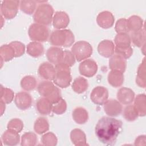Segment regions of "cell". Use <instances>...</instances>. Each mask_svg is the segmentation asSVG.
<instances>
[{
  "label": "cell",
  "instance_id": "cell-2",
  "mask_svg": "<svg viewBox=\"0 0 146 146\" xmlns=\"http://www.w3.org/2000/svg\"><path fill=\"white\" fill-rule=\"evenodd\" d=\"M49 41L53 46L68 47L73 44L75 37L70 30H57L51 33L49 37Z\"/></svg>",
  "mask_w": 146,
  "mask_h": 146
},
{
  "label": "cell",
  "instance_id": "cell-44",
  "mask_svg": "<svg viewBox=\"0 0 146 146\" xmlns=\"http://www.w3.org/2000/svg\"><path fill=\"white\" fill-rule=\"evenodd\" d=\"M62 63H63L69 67L72 66L75 63V58L71 51L68 50L63 51Z\"/></svg>",
  "mask_w": 146,
  "mask_h": 146
},
{
  "label": "cell",
  "instance_id": "cell-6",
  "mask_svg": "<svg viewBox=\"0 0 146 146\" xmlns=\"http://www.w3.org/2000/svg\"><path fill=\"white\" fill-rule=\"evenodd\" d=\"M28 34L31 40L39 42H46L50 37L47 27L36 23L30 25L29 28Z\"/></svg>",
  "mask_w": 146,
  "mask_h": 146
},
{
  "label": "cell",
  "instance_id": "cell-35",
  "mask_svg": "<svg viewBox=\"0 0 146 146\" xmlns=\"http://www.w3.org/2000/svg\"><path fill=\"white\" fill-rule=\"evenodd\" d=\"M37 140L35 133L32 132H27L22 136L21 145L22 146H34L36 144Z\"/></svg>",
  "mask_w": 146,
  "mask_h": 146
},
{
  "label": "cell",
  "instance_id": "cell-19",
  "mask_svg": "<svg viewBox=\"0 0 146 146\" xmlns=\"http://www.w3.org/2000/svg\"><path fill=\"white\" fill-rule=\"evenodd\" d=\"M63 50L58 47H51L46 52V56L48 60L52 64H57L62 60Z\"/></svg>",
  "mask_w": 146,
  "mask_h": 146
},
{
  "label": "cell",
  "instance_id": "cell-7",
  "mask_svg": "<svg viewBox=\"0 0 146 146\" xmlns=\"http://www.w3.org/2000/svg\"><path fill=\"white\" fill-rule=\"evenodd\" d=\"M20 1L14 0H7L2 1L1 5V15L7 19L14 18L17 13Z\"/></svg>",
  "mask_w": 146,
  "mask_h": 146
},
{
  "label": "cell",
  "instance_id": "cell-46",
  "mask_svg": "<svg viewBox=\"0 0 146 146\" xmlns=\"http://www.w3.org/2000/svg\"><path fill=\"white\" fill-rule=\"evenodd\" d=\"M146 141L145 135H140L135 140V145H145Z\"/></svg>",
  "mask_w": 146,
  "mask_h": 146
},
{
  "label": "cell",
  "instance_id": "cell-17",
  "mask_svg": "<svg viewBox=\"0 0 146 146\" xmlns=\"http://www.w3.org/2000/svg\"><path fill=\"white\" fill-rule=\"evenodd\" d=\"M115 48V47L112 41L105 39L99 43L98 51L103 57L110 58L114 54Z\"/></svg>",
  "mask_w": 146,
  "mask_h": 146
},
{
  "label": "cell",
  "instance_id": "cell-29",
  "mask_svg": "<svg viewBox=\"0 0 146 146\" xmlns=\"http://www.w3.org/2000/svg\"><path fill=\"white\" fill-rule=\"evenodd\" d=\"M88 87V82L86 79L82 76H78L75 78L72 84L73 91L77 94H82L84 92Z\"/></svg>",
  "mask_w": 146,
  "mask_h": 146
},
{
  "label": "cell",
  "instance_id": "cell-5",
  "mask_svg": "<svg viewBox=\"0 0 146 146\" xmlns=\"http://www.w3.org/2000/svg\"><path fill=\"white\" fill-rule=\"evenodd\" d=\"M92 47L87 42L80 40L76 42L71 47V52L78 62L87 59L92 54Z\"/></svg>",
  "mask_w": 146,
  "mask_h": 146
},
{
  "label": "cell",
  "instance_id": "cell-26",
  "mask_svg": "<svg viewBox=\"0 0 146 146\" xmlns=\"http://www.w3.org/2000/svg\"><path fill=\"white\" fill-rule=\"evenodd\" d=\"M27 53L31 56L37 58L44 52V47L43 44L39 42H31L27 46Z\"/></svg>",
  "mask_w": 146,
  "mask_h": 146
},
{
  "label": "cell",
  "instance_id": "cell-43",
  "mask_svg": "<svg viewBox=\"0 0 146 146\" xmlns=\"http://www.w3.org/2000/svg\"><path fill=\"white\" fill-rule=\"evenodd\" d=\"M15 52V57H19L24 54L25 51V44L19 41H13L9 43Z\"/></svg>",
  "mask_w": 146,
  "mask_h": 146
},
{
  "label": "cell",
  "instance_id": "cell-32",
  "mask_svg": "<svg viewBox=\"0 0 146 146\" xmlns=\"http://www.w3.org/2000/svg\"><path fill=\"white\" fill-rule=\"evenodd\" d=\"M116 47L119 48H127L131 46V39L128 34H117L114 39Z\"/></svg>",
  "mask_w": 146,
  "mask_h": 146
},
{
  "label": "cell",
  "instance_id": "cell-15",
  "mask_svg": "<svg viewBox=\"0 0 146 146\" xmlns=\"http://www.w3.org/2000/svg\"><path fill=\"white\" fill-rule=\"evenodd\" d=\"M127 62L121 56L115 54H113L109 60V67L111 70L119 71L124 72L126 69Z\"/></svg>",
  "mask_w": 146,
  "mask_h": 146
},
{
  "label": "cell",
  "instance_id": "cell-16",
  "mask_svg": "<svg viewBox=\"0 0 146 146\" xmlns=\"http://www.w3.org/2000/svg\"><path fill=\"white\" fill-rule=\"evenodd\" d=\"M116 96L118 101L125 105L131 104L135 99L134 92L131 88L127 87L120 88L118 90Z\"/></svg>",
  "mask_w": 146,
  "mask_h": 146
},
{
  "label": "cell",
  "instance_id": "cell-38",
  "mask_svg": "<svg viewBox=\"0 0 146 146\" xmlns=\"http://www.w3.org/2000/svg\"><path fill=\"white\" fill-rule=\"evenodd\" d=\"M123 116L124 119L128 121H133L139 116L132 105H128L125 107L123 111Z\"/></svg>",
  "mask_w": 146,
  "mask_h": 146
},
{
  "label": "cell",
  "instance_id": "cell-23",
  "mask_svg": "<svg viewBox=\"0 0 146 146\" xmlns=\"http://www.w3.org/2000/svg\"><path fill=\"white\" fill-rule=\"evenodd\" d=\"M107 79L109 84L112 87H120L124 82L123 72L116 70H111L108 74Z\"/></svg>",
  "mask_w": 146,
  "mask_h": 146
},
{
  "label": "cell",
  "instance_id": "cell-41",
  "mask_svg": "<svg viewBox=\"0 0 146 146\" xmlns=\"http://www.w3.org/2000/svg\"><path fill=\"white\" fill-rule=\"evenodd\" d=\"M115 29L117 34H128L129 31L125 18H120L118 19L115 24Z\"/></svg>",
  "mask_w": 146,
  "mask_h": 146
},
{
  "label": "cell",
  "instance_id": "cell-33",
  "mask_svg": "<svg viewBox=\"0 0 146 146\" xmlns=\"http://www.w3.org/2000/svg\"><path fill=\"white\" fill-rule=\"evenodd\" d=\"M37 81L35 77L31 75L24 76L21 81V88L26 91L33 90L36 86Z\"/></svg>",
  "mask_w": 146,
  "mask_h": 146
},
{
  "label": "cell",
  "instance_id": "cell-31",
  "mask_svg": "<svg viewBox=\"0 0 146 146\" xmlns=\"http://www.w3.org/2000/svg\"><path fill=\"white\" fill-rule=\"evenodd\" d=\"M34 129L35 132L41 135L49 129V124L48 120L44 117H39L35 121Z\"/></svg>",
  "mask_w": 146,
  "mask_h": 146
},
{
  "label": "cell",
  "instance_id": "cell-13",
  "mask_svg": "<svg viewBox=\"0 0 146 146\" xmlns=\"http://www.w3.org/2000/svg\"><path fill=\"white\" fill-rule=\"evenodd\" d=\"M70 22L68 15L64 11H59L55 12L52 18L53 26L58 29H63L67 27Z\"/></svg>",
  "mask_w": 146,
  "mask_h": 146
},
{
  "label": "cell",
  "instance_id": "cell-10",
  "mask_svg": "<svg viewBox=\"0 0 146 146\" xmlns=\"http://www.w3.org/2000/svg\"><path fill=\"white\" fill-rule=\"evenodd\" d=\"M103 108L106 113L112 117L119 116L123 110L121 103L118 100L112 99L107 100L104 104Z\"/></svg>",
  "mask_w": 146,
  "mask_h": 146
},
{
  "label": "cell",
  "instance_id": "cell-14",
  "mask_svg": "<svg viewBox=\"0 0 146 146\" xmlns=\"http://www.w3.org/2000/svg\"><path fill=\"white\" fill-rule=\"evenodd\" d=\"M38 74L42 78L47 80H53L55 73V68L51 63L43 62L38 68Z\"/></svg>",
  "mask_w": 146,
  "mask_h": 146
},
{
  "label": "cell",
  "instance_id": "cell-21",
  "mask_svg": "<svg viewBox=\"0 0 146 146\" xmlns=\"http://www.w3.org/2000/svg\"><path fill=\"white\" fill-rule=\"evenodd\" d=\"M70 139L72 144L75 145H86L87 140L85 133L81 129L75 128L70 132Z\"/></svg>",
  "mask_w": 146,
  "mask_h": 146
},
{
  "label": "cell",
  "instance_id": "cell-36",
  "mask_svg": "<svg viewBox=\"0 0 146 146\" xmlns=\"http://www.w3.org/2000/svg\"><path fill=\"white\" fill-rule=\"evenodd\" d=\"M36 1H20V9L23 13L31 15L36 9Z\"/></svg>",
  "mask_w": 146,
  "mask_h": 146
},
{
  "label": "cell",
  "instance_id": "cell-40",
  "mask_svg": "<svg viewBox=\"0 0 146 146\" xmlns=\"http://www.w3.org/2000/svg\"><path fill=\"white\" fill-rule=\"evenodd\" d=\"M67 110V103L63 99L52 104V111L56 115H61L66 112Z\"/></svg>",
  "mask_w": 146,
  "mask_h": 146
},
{
  "label": "cell",
  "instance_id": "cell-18",
  "mask_svg": "<svg viewBox=\"0 0 146 146\" xmlns=\"http://www.w3.org/2000/svg\"><path fill=\"white\" fill-rule=\"evenodd\" d=\"M2 141L4 144L10 146L17 145L20 141V136L18 132L7 129L2 135Z\"/></svg>",
  "mask_w": 146,
  "mask_h": 146
},
{
  "label": "cell",
  "instance_id": "cell-28",
  "mask_svg": "<svg viewBox=\"0 0 146 146\" xmlns=\"http://www.w3.org/2000/svg\"><path fill=\"white\" fill-rule=\"evenodd\" d=\"M127 26L129 31L131 32L137 31L143 29V20L140 17L137 15L131 16L128 19H127Z\"/></svg>",
  "mask_w": 146,
  "mask_h": 146
},
{
  "label": "cell",
  "instance_id": "cell-11",
  "mask_svg": "<svg viewBox=\"0 0 146 146\" xmlns=\"http://www.w3.org/2000/svg\"><path fill=\"white\" fill-rule=\"evenodd\" d=\"M32 102L31 96L26 92H19L15 96L14 103L20 110H26L29 108L32 104Z\"/></svg>",
  "mask_w": 146,
  "mask_h": 146
},
{
  "label": "cell",
  "instance_id": "cell-24",
  "mask_svg": "<svg viewBox=\"0 0 146 146\" xmlns=\"http://www.w3.org/2000/svg\"><path fill=\"white\" fill-rule=\"evenodd\" d=\"M146 96L144 94H139L134 100L133 107L139 116H144L146 114Z\"/></svg>",
  "mask_w": 146,
  "mask_h": 146
},
{
  "label": "cell",
  "instance_id": "cell-37",
  "mask_svg": "<svg viewBox=\"0 0 146 146\" xmlns=\"http://www.w3.org/2000/svg\"><path fill=\"white\" fill-rule=\"evenodd\" d=\"M41 142L43 145L55 146L57 144L58 139L53 132H50L46 133L42 136Z\"/></svg>",
  "mask_w": 146,
  "mask_h": 146
},
{
  "label": "cell",
  "instance_id": "cell-42",
  "mask_svg": "<svg viewBox=\"0 0 146 146\" xmlns=\"http://www.w3.org/2000/svg\"><path fill=\"white\" fill-rule=\"evenodd\" d=\"M7 129L14 130L17 132H20L23 128V121L18 118H14L10 120L7 125Z\"/></svg>",
  "mask_w": 146,
  "mask_h": 146
},
{
  "label": "cell",
  "instance_id": "cell-45",
  "mask_svg": "<svg viewBox=\"0 0 146 146\" xmlns=\"http://www.w3.org/2000/svg\"><path fill=\"white\" fill-rule=\"evenodd\" d=\"M115 52L116 54L123 57L125 59H127L132 56L133 54V49L131 46L124 48L115 47Z\"/></svg>",
  "mask_w": 146,
  "mask_h": 146
},
{
  "label": "cell",
  "instance_id": "cell-20",
  "mask_svg": "<svg viewBox=\"0 0 146 146\" xmlns=\"http://www.w3.org/2000/svg\"><path fill=\"white\" fill-rule=\"evenodd\" d=\"M57 87L50 80H44L41 82L38 86V91L39 94L46 98H48L55 91Z\"/></svg>",
  "mask_w": 146,
  "mask_h": 146
},
{
  "label": "cell",
  "instance_id": "cell-4",
  "mask_svg": "<svg viewBox=\"0 0 146 146\" xmlns=\"http://www.w3.org/2000/svg\"><path fill=\"white\" fill-rule=\"evenodd\" d=\"M54 9L51 5L44 3L40 4L36 8L34 15V21L44 26L50 25L52 20Z\"/></svg>",
  "mask_w": 146,
  "mask_h": 146
},
{
  "label": "cell",
  "instance_id": "cell-3",
  "mask_svg": "<svg viewBox=\"0 0 146 146\" xmlns=\"http://www.w3.org/2000/svg\"><path fill=\"white\" fill-rule=\"evenodd\" d=\"M70 67L67 64L62 62L55 65L56 73L53 81L58 87L65 88L70 85L72 78Z\"/></svg>",
  "mask_w": 146,
  "mask_h": 146
},
{
  "label": "cell",
  "instance_id": "cell-47",
  "mask_svg": "<svg viewBox=\"0 0 146 146\" xmlns=\"http://www.w3.org/2000/svg\"><path fill=\"white\" fill-rule=\"evenodd\" d=\"M5 104L6 103L3 100H1V115H3V112L5 111V108H6Z\"/></svg>",
  "mask_w": 146,
  "mask_h": 146
},
{
  "label": "cell",
  "instance_id": "cell-8",
  "mask_svg": "<svg viewBox=\"0 0 146 146\" xmlns=\"http://www.w3.org/2000/svg\"><path fill=\"white\" fill-rule=\"evenodd\" d=\"M98 67L96 62L92 59L84 60L79 66L80 74L87 78L94 76L98 71Z\"/></svg>",
  "mask_w": 146,
  "mask_h": 146
},
{
  "label": "cell",
  "instance_id": "cell-34",
  "mask_svg": "<svg viewBox=\"0 0 146 146\" xmlns=\"http://www.w3.org/2000/svg\"><path fill=\"white\" fill-rule=\"evenodd\" d=\"M0 55L1 59L5 62H8L15 57V52L9 44H3L0 48Z\"/></svg>",
  "mask_w": 146,
  "mask_h": 146
},
{
  "label": "cell",
  "instance_id": "cell-39",
  "mask_svg": "<svg viewBox=\"0 0 146 146\" xmlns=\"http://www.w3.org/2000/svg\"><path fill=\"white\" fill-rule=\"evenodd\" d=\"M14 94L13 90L8 88H4L1 86V100H3L6 104L10 103L14 99Z\"/></svg>",
  "mask_w": 146,
  "mask_h": 146
},
{
  "label": "cell",
  "instance_id": "cell-22",
  "mask_svg": "<svg viewBox=\"0 0 146 146\" xmlns=\"http://www.w3.org/2000/svg\"><path fill=\"white\" fill-rule=\"evenodd\" d=\"M36 107L40 114L47 115L52 111V103L46 98H40L36 102Z\"/></svg>",
  "mask_w": 146,
  "mask_h": 146
},
{
  "label": "cell",
  "instance_id": "cell-12",
  "mask_svg": "<svg viewBox=\"0 0 146 146\" xmlns=\"http://www.w3.org/2000/svg\"><path fill=\"white\" fill-rule=\"evenodd\" d=\"M115 18L113 15L108 11H103L100 13L96 17L98 25L103 29H109L114 23Z\"/></svg>",
  "mask_w": 146,
  "mask_h": 146
},
{
  "label": "cell",
  "instance_id": "cell-1",
  "mask_svg": "<svg viewBox=\"0 0 146 146\" xmlns=\"http://www.w3.org/2000/svg\"><path fill=\"white\" fill-rule=\"evenodd\" d=\"M121 121L113 117L104 116L95 126V134L99 140L107 145H113L122 130Z\"/></svg>",
  "mask_w": 146,
  "mask_h": 146
},
{
  "label": "cell",
  "instance_id": "cell-30",
  "mask_svg": "<svg viewBox=\"0 0 146 146\" xmlns=\"http://www.w3.org/2000/svg\"><path fill=\"white\" fill-rule=\"evenodd\" d=\"M136 84L140 87H145V58L143 59L141 63L139 66L137 76L136 78Z\"/></svg>",
  "mask_w": 146,
  "mask_h": 146
},
{
  "label": "cell",
  "instance_id": "cell-27",
  "mask_svg": "<svg viewBox=\"0 0 146 146\" xmlns=\"http://www.w3.org/2000/svg\"><path fill=\"white\" fill-rule=\"evenodd\" d=\"M129 37L131 41L135 46L138 47H143L145 45V33L144 28H143L141 30L137 31L131 32Z\"/></svg>",
  "mask_w": 146,
  "mask_h": 146
},
{
  "label": "cell",
  "instance_id": "cell-25",
  "mask_svg": "<svg viewBox=\"0 0 146 146\" xmlns=\"http://www.w3.org/2000/svg\"><path fill=\"white\" fill-rule=\"evenodd\" d=\"M73 120L79 124H85L88 119V113L87 110L83 107L75 108L72 113Z\"/></svg>",
  "mask_w": 146,
  "mask_h": 146
},
{
  "label": "cell",
  "instance_id": "cell-9",
  "mask_svg": "<svg viewBox=\"0 0 146 146\" xmlns=\"http://www.w3.org/2000/svg\"><path fill=\"white\" fill-rule=\"evenodd\" d=\"M108 90L103 86L95 87L90 95L91 101L97 105H103L108 100Z\"/></svg>",
  "mask_w": 146,
  "mask_h": 146
}]
</instances>
